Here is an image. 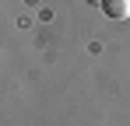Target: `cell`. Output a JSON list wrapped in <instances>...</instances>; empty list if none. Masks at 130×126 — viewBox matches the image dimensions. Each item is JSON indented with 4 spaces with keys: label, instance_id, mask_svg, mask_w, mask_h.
Returning a JSON list of instances; mask_svg holds the SVG:
<instances>
[{
    "label": "cell",
    "instance_id": "cell-1",
    "mask_svg": "<svg viewBox=\"0 0 130 126\" xmlns=\"http://www.w3.org/2000/svg\"><path fill=\"white\" fill-rule=\"evenodd\" d=\"M102 11L112 21H127L130 18V0H102Z\"/></svg>",
    "mask_w": 130,
    "mask_h": 126
},
{
    "label": "cell",
    "instance_id": "cell-2",
    "mask_svg": "<svg viewBox=\"0 0 130 126\" xmlns=\"http://www.w3.org/2000/svg\"><path fill=\"white\" fill-rule=\"evenodd\" d=\"M85 4H102V0H85Z\"/></svg>",
    "mask_w": 130,
    "mask_h": 126
}]
</instances>
